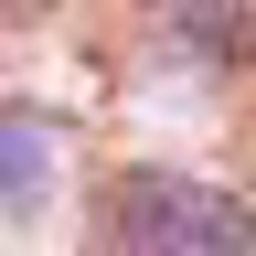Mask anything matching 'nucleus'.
Masks as SVG:
<instances>
[{
	"mask_svg": "<svg viewBox=\"0 0 256 256\" xmlns=\"http://www.w3.org/2000/svg\"><path fill=\"white\" fill-rule=\"evenodd\" d=\"M160 22H171L182 54H214V64H246L256 54V11H246V0H224V11H214V0H171Z\"/></svg>",
	"mask_w": 256,
	"mask_h": 256,
	"instance_id": "f03ea898",
	"label": "nucleus"
},
{
	"mask_svg": "<svg viewBox=\"0 0 256 256\" xmlns=\"http://www.w3.org/2000/svg\"><path fill=\"white\" fill-rule=\"evenodd\" d=\"M107 224L139 256H256V214L235 203V192L192 182V171H118Z\"/></svg>",
	"mask_w": 256,
	"mask_h": 256,
	"instance_id": "f257e3e1",
	"label": "nucleus"
},
{
	"mask_svg": "<svg viewBox=\"0 0 256 256\" xmlns=\"http://www.w3.org/2000/svg\"><path fill=\"white\" fill-rule=\"evenodd\" d=\"M43 171H54V139L32 107H0V182H11V203H43Z\"/></svg>",
	"mask_w": 256,
	"mask_h": 256,
	"instance_id": "7ed1b4c3",
	"label": "nucleus"
}]
</instances>
